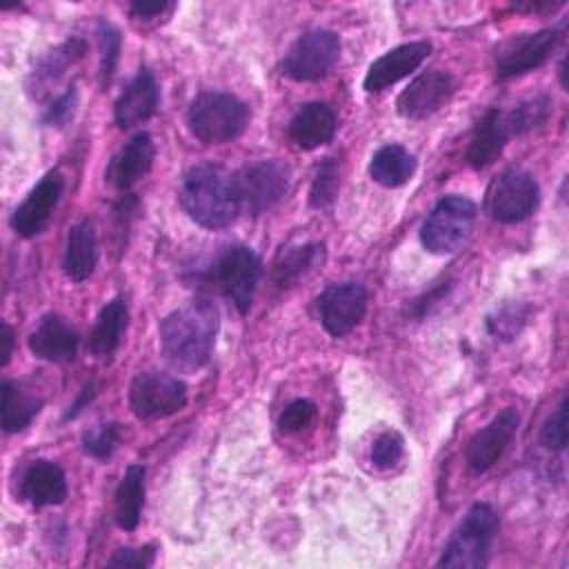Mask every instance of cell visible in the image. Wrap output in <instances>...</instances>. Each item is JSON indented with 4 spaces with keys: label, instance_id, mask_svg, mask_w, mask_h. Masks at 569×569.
<instances>
[{
    "label": "cell",
    "instance_id": "cell-8",
    "mask_svg": "<svg viewBox=\"0 0 569 569\" xmlns=\"http://www.w3.org/2000/svg\"><path fill=\"white\" fill-rule=\"evenodd\" d=\"M340 58V38L329 29L302 33L282 60V73L296 82H313L336 67Z\"/></svg>",
    "mask_w": 569,
    "mask_h": 569
},
{
    "label": "cell",
    "instance_id": "cell-15",
    "mask_svg": "<svg viewBox=\"0 0 569 569\" xmlns=\"http://www.w3.org/2000/svg\"><path fill=\"white\" fill-rule=\"evenodd\" d=\"M64 189V180L58 169L47 171L38 184L27 193V198L16 207L11 216V227L22 238L38 236L51 220L60 196Z\"/></svg>",
    "mask_w": 569,
    "mask_h": 569
},
{
    "label": "cell",
    "instance_id": "cell-34",
    "mask_svg": "<svg viewBox=\"0 0 569 569\" xmlns=\"http://www.w3.org/2000/svg\"><path fill=\"white\" fill-rule=\"evenodd\" d=\"M120 442V425L118 422H104L82 433V449L91 458L107 460L116 451Z\"/></svg>",
    "mask_w": 569,
    "mask_h": 569
},
{
    "label": "cell",
    "instance_id": "cell-12",
    "mask_svg": "<svg viewBox=\"0 0 569 569\" xmlns=\"http://www.w3.org/2000/svg\"><path fill=\"white\" fill-rule=\"evenodd\" d=\"M320 322L333 338L351 333L367 313V289L360 282H333L316 300Z\"/></svg>",
    "mask_w": 569,
    "mask_h": 569
},
{
    "label": "cell",
    "instance_id": "cell-11",
    "mask_svg": "<svg viewBox=\"0 0 569 569\" xmlns=\"http://www.w3.org/2000/svg\"><path fill=\"white\" fill-rule=\"evenodd\" d=\"M560 38L562 31L558 29H540L507 38L496 49V76L500 80H511L536 71L551 58Z\"/></svg>",
    "mask_w": 569,
    "mask_h": 569
},
{
    "label": "cell",
    "instance_id": "cell-5",
    "mask_svg": "<svg viewBox=\"0 0 569 569\" xmlns=\"http://www.w3.org/2000/svg\"><path fill=\"white\" fill-rule=\"evenodd\" d=\"M500 520L491 505L476 502L465 513L462 522L449 538L438 567L449 569H482L489 562L491 545L498 533Z\"/></svg>",
    "mask_w": 569,
    "mask_h": 569
},
{
    "label": "cell",
    "instance_id": "cell-6",
    "mask_svg": "<svg viewBox=\"0 0 569 569\" xmlns=\"http://www.w3.org/2000/svg\"><path fill=\"white\" fill-rule=\"evenodd\" d=\"M476 204L465 196H445L436 202L420 227V242L429 253L458 251L473 231Z\"/></svg>",
    "mask_w": 569,
    "mask_h": 569
},
{
    "label": "cell",
    "instance_id": "cell-20",
    "mask_svg": "<svg viewBox=\"0 0 569 569\" xmlns=\"http://www.w3.org/2000/svg\"><path fill=\"white\" fill-rule=\"evenodd\" d=\"M158 100H160L158 82L153 73L147 67H142L113 102L116 124L120 129H131L136 124L147 122L156 113Z\"/></svg>",
    "mask_w": 569,
    "mask_h": 569
},
{
    "label": "cell",
    "instance_id": "cell-43",
    "mask_svg": "<svg viewBox=\"0 0 569 569\" xmlns=\"http://www.w3.org/2000/svg\"><path fill=\"white\" fill-rule=\"evenodd\" d=\"M565 2L562 0H558V2H549V0H545V2H518V4H513L516 9H520V11H553V9H558V7H562Z\"/></svg>",
    "mask_w": 569,
    "mask_h": 569
},
{
    "label": "cell",
    "instance_id": "cell-25",
    "mask_svg": "<svg viewBox=\"0 0 569 569\" xmlns=\"http://www.w3.org/2000/svg\"><path fill=\"white\" fill-rule=\"evenodd\" d=\"M325 260V247L320 242H307L287 247L273 260L271 278L278 289H291L311 271H316Z\"/></svg>",
    "mask_w": 569,
    "mask_h": 569
},
{
    "label": "cell",
    "instance_id": "cell-24",
    "mask_svg": "<svg viewBox=\"0 0 569 569\" xmlns=\"http://www.w3.org/2000/svg\"><path fill=\"white\" fill-rule=\"evenodd\" d=\"M98 264V238L89 220L76 222L69 229L67 247L62 256V269L73 282H84Z\"/></svg>",
    "mask_w": 569,
    "mask_h": 569
},
{
    "label": "cell",
    "instance_id": "cell-33",
    "mask_svg": "<svg viewBox=\"0 0 569 569\" xmlns=\"http://www.w3.org/2000/svg\"><path fill=\"white\" fill-rule=\"evenodd\" d=\"M96 40H98V49H100V84L107 87L111 82L113 71L120 60L122 36L111 22L100 20L96 27Z\"/></svg>",
    "mask_w": 569,
    "mask_h": 569
},
{
    "label": "cell",
    "instance_id": "cell-44",
    "mask_svg": "<svg viewBox=\"0 0 569 569\" xmlns=\"http://www.w3.org/2000/svg\"><path fill=\"white\" fill-rule=\"evenodd\" d=\"M91 398H93V387H91V385H87V387L82 389L80 398L69 407V411L64 413V418H76V416L82 411V407L87 405V400H91Z\"/></svg>",
    "mask_w": 569,
    "mask_h": 569
},
{
    "label": "cell",
    "instance_id": "cell-42",
    "mask_svg": "<svg viewBox=\"0 0 569 569\" xmlns=\"http://www.w3.org/2000/svg\"><path fill=\"white\" fill-rule=\"evenodd\" d=\"M0 342H2V349H0V365L7 367L9 360H11V353H13V329L9 327V322H2L0 325Z\"/></svg>",
    "mask_w": 569,
    "mask_h": 569
},
{
    "label": "cell",
    "instance_id": "cell-37",
    "mask_svg": "<svg viewBox=\"0 0 569 569\" xmlns=\"http://www.w3.org/2000/svg\"><path fill=\"white\" fill-rule=\"evenodd\" d=\"M540 445L549 451H565V447H567V396L560 398L556 411L542 425Z\"/></svg>",
    "mask_w": 569,
    "mask_h": 569
},
{
    "label": "cell",
    "instance_id": "cell-14",
    "mask_svg": "<svg viewBox=\"0 0 569 569\" xmlns=\"http://www.w3.org/2000/svg\"><path fill=\"white\" fill-rule=\"evenodd\" d=\"M456 91V78L442 69H429L416 76L398 96L396 109L407 120H425L440 111Z\"/></svg>",
    "mask_w": 569,
    "mask_h": 569
},
{
    "label": "cell",
    "instance_id": "cell-7",
    "mask_svg": "<svg viewBox=\"0 0 569 569\" xmlns=\"http://www.w3.org/2000/svg\"><path fill=\"white\" fill-rule=\"evenodd\" d=\"M540 202V187L536 178L520 169L509 167L500 171L487 187L485 193V211L489 218L502 224L520 222L529 218Z\"/></svg>",
    "mask_w": 569,
    "mask_h": 569
},
{
    "label": "cell",
    "instance_id": "cell-10",
    "mask_svg": "<svg viewBox=\"0 0 569 569\" xmlns=\"http://www.w3.org/2000/svg\"><path fill=\"white\" fill-rule=\"evenodd\" d=\"M236 182L242 209L251 216H260L284 198L291 182V169L282 160H260L240 169Z\"/></svg>",
    "mask_w": 569,
    "mask_h": 569
},
{
    "label": "cell",
    "instance_id": "cell-18",
    "mask_svg": "<svg viewBox=\"0 0 569 569\" xmlns=\"http://www.w3.org/2000/svg\"><path fill=\"white\" fill-rule=\"evenodd\" d=\"M80 336L76 327L60 313H47L29 333V351L47 362H71L78 351Z\"/></svg>",
    "mask_w": 569,
    "mask_h": 569
},
{
    "label": "cell",
    "instance_id": "cell-38",
    "mask_svg": "<svg viewBox=\"0 0 569 569\" xmlns=\"http://www.w3.org/2000/svg\"><path fill=\"white\" fill-rule=\"evenodd\" d=\"M76 104H78V89L76 84H69L42 113V122L49 127H64L73 113H76Z\"/></svg>",
    "mask_w": 569,
    "mask_h": 569
},
{
    "label": "cell",
    "instance_id": "cell-35",
    "mask_svg": "<svg viewBox=\"0 0 569 569\" xmlns=\"http://www.w3.org/2000/svg\"><path fill=\"white\" fill-rule=\"evenodd\" d=\"M405 456V440L398 431H382L371 445V462L378 469H391Z\"/></svg>",
    "mask_w": 569,
    "mask_h": 569
},
{
    "label": "cell",
    "instance_id": "cell-39",
    "mask_svg": "<svg viewBox=\"0 0 569 569\" xmlns=\"http://www.w3.org/2000/svg\"><path fill=\"white\" fill-rule=\"evenodd\" d=\"M156 560V549L151 545L144 547H122L116 549L113 556L107 560L109 567H151Z\"/></svg>",
    "mask_w": 569,
    "mask_h": 569
},
{
    "label": "cell",
    "instance_id": "cell-13",
    "mask_svg": "<svg viewBox=\"0 0 569 569\" xmlns=\"http://www.w3.org/2000/svg\"><path fill=\"white\" fill-rule=\"evenodd\" d=\"M520 425V416L513 407H505L500 413L491 418L482 429H478L467 447H465V462L473 473L489 471L511 445Z\"/></svg>",
    "mask_w": 569,
    "mask_h": 569
},
{
    "label": "cell",
    "instance_id": "cell-1",
    "mask_svg": "<svg viewBox=\"0 0 569 569\" xmlns=\"http://www.w3.org/2000/svg\"><path fill=\"white\" fill-rule=\"evenodd\" d=\"M218 329V307L207 296H196L162 318L158 327L162 353L173 367L198 371L211 358Z\"/></svg>",
    "mask_w": 569,
    "mask_h": 569
},
{
    "label": "cell",
    "instance_id": "cell-27",
    "mask_svg": "<svg viewBox=\"0 0 569 569\" xmlns=\"http://www.w3.org/2000/svg\"><path fill=\"white\" fill-rule=\"evenodd\" d=\"M416 173V156L400 144L380 147L369 160V176L373 182L393 189L407 184Z\"/></svg>",
    "mask_w": 569,
    "mask_h": 569
},
{
    "label": "cell",
    "instance_id": "cell-2",
    "mask_svg": "<svg viewBox=\"0 0 569 569\" xmlns=\"http://www.w3.org/2000/svg\"><path fill=\"white\" fill-rule=\"evenodd\" d=\"M184 213L204 229H224L242 211L236 176L213 162L189 167L178 191Z\"/></svg>",
    "mask_w": 569,
    "mask_h": 569
},
{
    "label": "cell",
    "instance_id": "cell-16",
    "mask_svg": "<svg viewBox=\"0 0 569 569\" xmlns=\"http://www.w3.org/2000/svg\"><path fill=\"white\" fill-rule=\"evenodd\" d=\"M431 53V42L418 40V42H405L387 53H382L378 60H373L367 69V76L362 80L365 91L378 93L389 89L391 84L400 82L409 73H413Z\"/></svg>",
    "mask_w": 569,
    "mask_h": 569
},
{
    "label": "cell",
    "instance_id": "cell-31",
    "mask_svg": "<svg viewBox=\"0 0 569 569\" xmlns=\"http://www.w3.org/2000/svg\"><path fill=\"white\" fill-rule=\"evenodd\" d=\"M338 189H340V164L336 158H325L313 173V180L309 187V204L313 209H329L338 198Z\"/></svg>",
    "mask_w": 569,
    "mask_h": 569
},
{
    "label": "cell",
    "instance_id": "cell-40",
    "mask_svg": "<svg viewBox=\"0 0 569 569\" xmlns=\"http://www.w3.org/2000/svg\"><path fill=\"white\" fill-rule=\"evenodd\" d=\"M173 4L171 2H129V11L136 20L142 22H151L162 18L167 11H171Z\"/></svg>",
    "mask_w": 569,
    "mask_h": 569
},
{
    "label": "cell",
    "instance_id": "cell-19",
    "mask_svg": "<svg viewBox=\"0 0 569 569\" xmlns=\"http://www.w3.org/2000/svg\"><path fill=\"white\" fill-rule=\"evenodd\" d=\"M87 53V42L78 36L67 38L64 42H60L58 47H53L51 51H47L36 67L31 69L29 78H27V93L36 100H42L44 96L51 93V89L60 82V78L84 58Z\"/></svg>",
    "mask_w": 569,
    "mask_h": 569
},
{
    "label": "cell",
    "instance_id": "cell-30",
    "mask_svg": "<svg viewBox=\"0 0 569 569\" xmlns=\"http://www.w3.org/2000/svg\"><path fill=\"white\" fill-rule=\"evenodd\" d=\"M551 116V98L549 96H533L513 104L509 111H502L509 138L525 136L538 127H542Z\"/></svg>",
    "mask_w": 569,
    "mask_h": 569
},
{
    "label": "cell",
    "instance_id": "cell-41",
    "mask_svg": "<svg viewBox=\"0 0 569 569\" xmlns=\"http://www.w3.org/2000/svg\"><path fill=\"white\" fill-rule=\"evenodd\" d=\"M449 287H451V284H449V282H445V287L440 284V287L431 289L429 293H425L422 298L413 300V305H411V309H413V311H411V313H413L416 318H422V316H425V313H427V311H429V309H431V307H433V305H436V302H438V300L449 291Z\"/></svg>",
    "mask_w": 569,
    "mask_h": 569
},
{
    "label": "cell",
    "instance_id": "cell-28",
    "mask_svg": "<svg viewBox=\"0 0 569 569\" xmlns=\"http://www.w3.org/2000/svg\"><path fill=\"white\" fill-rule=\"evenodd\" d=\"M144 476L142 465H129L116 487V522L124 531H133L144 507Z\"/></svg>",
    "mask_w": 569,
    "mask_h": 569
},
{
    "label": "cell",
    "instance_id": "cell-3",
    "mask_svg": "<svg viewBox=\"0 0 569 569\" xmlns=\"http://www.w3.org/2000/svg\"><path fill=\"white\" fill-rule=\"evenodd\" d=\"M262 276V262L244 244L222 247L213 260L198 273L200 280L216 287L240 313L251 309L256 287Z\"/></svg>",
    "mask_w": 569,
    "mask_h": 569
},
{
    "label": "cell",
    "instance_id": "cell-4",
    "mask_svg": "<svg viewBox=\"0 0 569 569\" xmlns=\"http://www.w3.org/2000/svg\"><path fill=\"white\" fill-rule=\"evenodd\" d=\"M249 107L233 93L204 91L189 104V131L204 144H224L242 136L249 124Z\"/></svg>",
    "mask_w": 569,
    "mask_h": 569
},
{
    "label": "cell",
    "instance_id": "cell-32",
    "mask_svg": "<svg viewBox=\"0 0 569 569\" xmlns=\"http://www.w3.org/2000/svg\"><path fill=\"white\" fill-rule=\"evenodd\" d=\"M531 307L527 302H507L487 318V329L500 340H511L529 322Z\"/></svg>",
    "mask_w": 569,
    "mask_h": 569
},
{
    "label": "cell",
    "instance_id": "cell-21",
    "mask_svg": "<svg viewBox=\"0 0 569 569\" xmlns=\"http://www.w3.org/2000/svg\"><path fill=\"white\" fill-rule=\"evenodd\" d=\"M20 496L33 507H51L64 502L67 476L62 467L44 458L29 462L20 478Z\"/></svg>",
    "mask_w": 569,
    "mask_h": 569
},
{
    "label": "cell",
    "instance_id": "cell-22",
    "mask_svg": "<svg viewBox=\"0 0 569 569\" xmlns=\"http://www.w3.org/2000/svg\"><path fill=\"white\" fill-rule=\"evenodd\" d=\"M336 113L327 102H307L289 120V138L298 149L313 151L336 136Z\"/></svg>",
    "mask_w": 569,
    "mask_h": 569
},
{
    "label": "cell",
    "instance_id": "cell-23",
    "mask_svg": "<svg viewBox=\"0 0 569 569\" xmlns=\"http://www.w3.org/2000/svg\"><path fill=\"white\" fill-rule=\"evenodd\" d=\"M507 142H509V131H507L502 111L489 109L478 120V124L471 133V140L467 144V153H465L467 164L478 171L493 164L500 158Z\"/></svg>",
    "mask_w": 569,
    "mask_h": 569
},
{
    "label": "cell",
    "instance_id": "cell-17",
    "mask_svg": "<svg viewBox=\"0 0 569 569\" xmlns=\"http://www.w3.org/2000/svg\"><path fill=\"white\" fill-rule=\"evenodd\" d=\"M153 158H156V147L151 136L147 131H138L113 153V158L107 164L104 180L111 187L127 191L151 171Z\"/></svg>",
    "mask_w": 569,
    "mask_h": 569
},
{
    "label": "cell",
    "instance_id": "cell-9",
    "mask_svg": "<svg viewBox=\"0 0 569 569\" xmlns=\"http://www.w3.org/2000/svg\"><path fill=\"white\" fill-rule=\"evenodd\" d=\"M187 405V385L164 371H140L129 385V407L142 420L173 416Z\"/></svg>",
    "mask_w": 569,
    "mask_h": 569
},
{
    "label": "cell",
    "instance_id": "cell-26",
    "mask_svg": "<svg viewBox=\"0 0 569 569\" xmlns=\"http://www.w3.org/2000/svg\"><path fill=\"white\" fill-rule=\"evenodd\" d=\"M127 325H129L127 302L122 298L109 300L100 309V313L93 322V329L89 333V351L96 358L113 356L116 349L120 347L124 333H127Z\"/></svg>",
    "mask_w": 569,
    "mask_h": 569
},
{
    "label": "cell",
    "instance_id": "cell-36",
    "mask_svg": "<svg viewBox=\"0 0 569 569\" xmlns=\"http://www.w3.org/2000/svg\"><path fill=\"white\" fill-rule=\"evenodd\" d=\"M316 413H318L316 402H311L307 398H298L282 409V413L278 418V427L282 433H298L316 420Z\"/></svg>",
    "mask_w": 569,
    "mask_h": 569
},
{
    "label": "cell",
    "instance_id": "cell-29",
    "mask_svg": "<svg viewBox=\"0 0 569 569\" xmlns=\"http://www.w3.org/2000/svg\"><path fill=\"white\" fill-rule=\"evenodd\" d=\"M0 389H2V427H4V431L7 433L22 431L38 416L44 400L40 396L31 393V389H24L20 382H13V380H4Z\"/></svg>",
    "mask_w": 569,
    "mask_h": 569
}]
</instances>
